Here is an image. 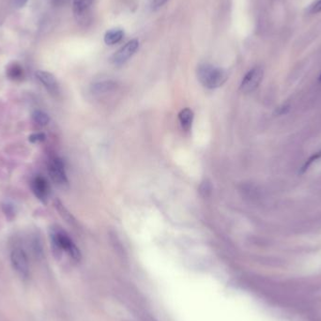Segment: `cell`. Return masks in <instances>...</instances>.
<instances>
[{
    "label": "cell",
    "instance_id": "1",
    "mask_svg": "<svg viewBox=\"0 0 321 321\" xmlns=\"http://www.w3.org/2000/svg\"><path fill=\"white\" fill-rule=\"evenodd\" d=\"M53 253L56 257H61L63 252H67L73 260L80 261L81 253L72 239L59 225H52L49 229Z\"/></svg>",
    "mask_w": 321,
    "mask_h": 321
},
{
    "label": "cell",
    "instance_id": "2",
    "mask_svg": "<svg viewBox=\"0 0 321 321\" xmlns=\"http://www.w3.org/2000/svg\"><path fill=\"white\" fill-rule=\"evenodd\" d=\"M197 77L205 87L214 90L224 85L227 80V73L222 68L211 64H201L197 69Z\"/></svg>",
    "mask_w": 321,
    "mask_h": 321
},
{
    "label": "cell",
    "instance_id": "3",
    "mask_svg": "<svg viewBox=\"0 0 321 321\" xmlns=\"http://www.w3.org/2000/svg\"><path fill=\"white\" fill-rule=\"evenodd\" d=\"M48 174L52 182H54L56 186L63 189L68 187L69 181L67 178L65 165L61 158H52L49 161Z\"/></svg>",
    "mask_w": 321,
    "mask_h": 321
},
{
    "label": "cell",
    "instance_id": "4",
    "mask_svg": "<svg viewBox=\"0 0 321 321\" xmlns=\"http://www.w3.org/2000/svg\"><path fill=\"white\" fill-rule=\"evenodd\" d=\"M11 261H12L13 269L20 274V276L26 278L30 274V265L27 255L23 249H13L11 254Z\"/></svg>",
    "mask_w": 321,
    "mask_h": 321
},
{
    "label": "cell",
    "instance_id": "5",
    "mask_svg": "<svg viewBox=\"0 0 321 321\" xmlns=\"http://www.w3.org/2000/svg\"><path fill=\"white\" fill-rule=\"evenodd\" d=\"M263 79V70L260 67H255L250 70L243 77L241 84V91L244 93H250L255 91L260 85Z\"/></svg>",
    "mask_w": 321,
    "mask_h": 321
},
{
    "label": "cell",
    "instance_id": "6",
    "mask_svg": "<svg viewBox=\"0 0 321 321\" xmlns=\"http://www.w3.org/2000/svg\"><path fill=\"white\" fill-rule=\"evenodd\" d=\"M139 48V43L137 40H132L128 42L122 48L119 49L112 56V62L115 65H122L132 57Z\"/></svg>",
    "mask_w": 321,
    "mask_h": 321
},
{
    "label": "cell",
    "instance_id": "7",
    "mask_svg": "<svg viewBox=\"0 0 321 321\" xmlns=\"http://www.w3.org/2000/svg\"><path fill=\"white\" fill-rule=\"evenodd\" d=\"M31 190L34 195L43 204H47L49 197V185L46 180L42 176H37L31 182Z\"/></svg>",
    "mask_w": 321,
    "mask_h": 321
},
{
    "label": "cell",
    "instance_id": "8",
    "mask_svg": "<svg viewBox=\"0 0 321 321\" xmlns=\"http://www.w3.org/2000/svg\"><path fill=\"white\" fill-rule=\"evenodd\" d=\"M35 75H36V78L39 80V82H40L51 94L55 95V94L59 93L60 85H59L57 80H56L55 75H54L53 73H49V72H46V71L39 70V71H37Z\"/></svg>",
    "mask_w": 321,
    "mask_h": 321
},
{
    "label": "cell",
    "instance_id": "9",
    "mask_svg": "<svg viewBox=\"0 0 321 321\" xmlns=\"http://www.w3.org/2000/svg\"><path fill=\"white\" fill-rule=\"evenodd\" d=\"M6 75L12 81H20L24 78V69L18 62H12L7 66Z\"/></svg>",
    "mask_w": 321,
    "mask_h": 321
},
{
    "label": "cell",
    "instance_id": "10",
    "mask_svg": "<svg viewBox=\"0 0 321 321\" xmlns=\"http://www.w3.org/2000/svg\"><path fill=\"white\" fill-rule=\"evenodd\" d=\"M179 121L182 125V129L186 132H189L192 129L193 122H194V113L189 108L182 109L179 114Z\"/></svg>",
    "mask_w": 321,
    "mask_h": 321
},
{
    "label": "cell",
    "instance_id": "11",
    "mask_svg": "<svg viewBox=\"0 0 321 321\" xmlns=\"http://www.w3.org/2000/svg\"><path fill=\"white\" fill-rule=\"evenodd\" d=\"M124 36V32L120 28H115L107 31L104 35V43L107 45H114L115 43H119Z\"/></svg>",
    "mask_w": 321,
    "mask_h": 321
},
{
    "label": "cell",
    "instance_id": "12",
    "mask_svg": "<svg viewBox=\"0 0 321 321\" xmlns=\"http://www.w3.org/2000/svg\"><path fill=\"white\" fill-rule=\"evenodd\" d=\"M93 3V0H74L73 4V12L77 16H82Z\"/></svg>",
    "mask_w": 321,
    "mask_h": 321
},
{
    "label": "cell",
    "instance_id": "13",
    "mask_svg": "<svg viewBox=\"0 0 321 321\" xmlns=\"http://www.w3.org/2000/svg\"><path fill=\"white\" fill-rule=\"evenodd\" d=\"M54 206H55L56 212L60 213V215L66 221L67 223L74 224L75 221H74L73 215L70 213V212L67 210L65 206L62 204V202H61V200L55 199V201H54Z\"/></svg>",
    "mask_w": 321,
    "mask_h": 321
},
{
    "label": "cell",
    "instance_id": "14",
    "mask_svg": "<svg viewBox=\"0 0 321 321\" xmlns=\"http://www.w3.org/2000/svg\"><path fill=\"white\" fill-rule=\"evenodd\" d=\"M114 87H115V83H113L112 81H102L92 85V91L96 94H100V93L108 92Z\"/></svg>",
    "mask_w": 321,
    "mask_h": 321
},
{
    "label": "cell",
    "instance_id": "15",
    "mask_svg": "<svg viewBox=\"0 0 321 321\" xmlns=\"http://www.w3.org/2000/svg\"><path fill=\"white\" fill-rule=\"evenodd\" d=\"M32 120L40 126H46L50 122L49 115L42 110H35L32 113Z\"/></svg>",
    "mask_w": 321,
    "mask_h": 321
},
{
    "label": "cell",
    "instance_id": "16",
    "mask_svg": "<svg viewBox=\"0 0 321 321\" xmlns=\"http://www.w3.org/2000/svg\"><path fill=\"white\" fill-rule=\"evenodd\" d=\"M2 211L9 221H12L15 217V209L12 203L4 202L2 204Z\"/></svg>",
    "mask_w": 321,
    "mask_h": 321
},
{
    "label": "cell",
    "instance_id": "17",
    "mask_svg": "<svg viewBox=\"0 0 321 321\" xmlns=\"http://www.w3.org/2000/svg\"><path fill=\"white\" fill-rule=\"evenodd\" d=\"M212 185L210 182H203L201 185H200V193L204 196V197H208L210 194H212Z\"/></svg>",
    "mask_w": 321,
    "mask_h": 321
},
{
    "label": "cell",
    "instance_id": "18",
    "mask_svg": "<svg viewBox=\"0 0 321 321\" xmlns=\"http://www.w3.org/2000/svg\"><path fill=\"white\" fill-rule=\"evenodd\" d=\"M45 134L43 133H32L30 135V137H28V140H30V142L31 143H33V144H35V143H41V142H43L44 140H45Z\"/></svg>",
    "mask_w": 321,
    "mask_h": 321
},
{
    "label": "cell",
    "instance_id": "19",
    "mask_svg": "<svg viewBox=\"0 0 321 321\" xmlns=\"http://www.w3.org/2000/svg\"><path fill=\"white\" fill-rule=\"evenodd\" d=\"M321 12V0H316L315 3L310 7L309 12L318 13Z\"/></svg>",
    "mask_w": 321,
    "mask_h": 321
},
{
    "label": "cell",
    "instance_id": "20",
    "mask_svg": "<svg viewBox=\"0 0 321 321\" xmlns=\"http://www.w3.org/2000/svg\"><path fill=\"white\" fill-rule=\"evenodd\" d=\"M168 0H152V8L153 11H156L158 9L162 8Z\"/></svg>",
    "mask_w": 321,
    "mask_h": 321
},
{
    "label": "cell",
    "instance_id": "21",
    "mask_svg": "<svg viewBox=\"0 0 321 321\" xmlns=\"http://www.w3.org/2000/svg\"><path fill=\"white\" fill-rule=\"evenodd\" d=\"M321 157V152H319V153H317V154H315V155H314V156H313V157L311 158V159H310L309 161H308V162H307V163H306V164H305V165H304V166H303V171H304V170H306L307 169V167H308V166H309L310 164H312V162H313V161H314V160H316V159H318V158Z\"/></svg>",
    "mask_w": 321,
    "mask_h": 321
},
{
    "label": "cell",
    "instance_id": "22",
    "mask_svg": "<svg viewBox=\"0 0 321 321\" xmlns=\"http://www.w3.org/2000/svg\"><path fill=\"white\" fill-rule=\"evenodd\" d=\"M27 0H15V6L17 8H21V7L24 6V4L26 3Z\"/></svg>",
    "mask_w": 321,
    "mask_h": 321
},
{
    "label": "cell",
    "instance_id": "23",
    "mask_svg": "<svg viewBox=\"0 0 321 321\" xmlns=\"http://www.w3.org/2000/svg\"><path fill=\"white\" fill-rule=\"evenodd\" d=\"M319 80H321V74H320V77H319Z\"/></svg>",
    "mask_w": 321,
    "mask_h": 321
}]
</instances>
